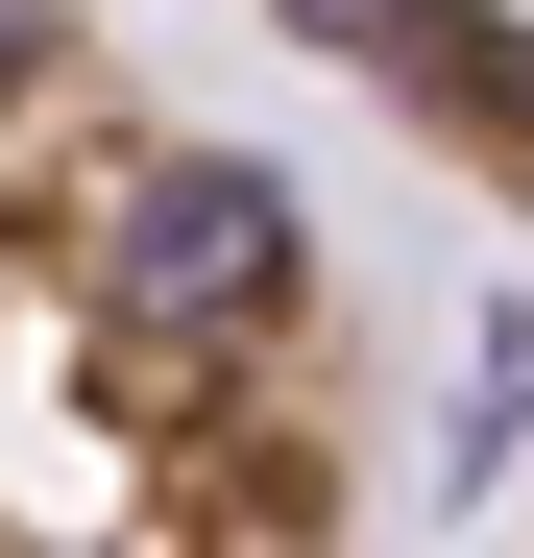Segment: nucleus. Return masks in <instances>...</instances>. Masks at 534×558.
<instances>
[{"label": "nucleus", "mask_w": 534, "mask_h": 558, "mask_svg": "<svg viewBox=\"0 0 534 558\" xmlns=\"http://www.w3.org/2000/svg\"><path fill=\"white\" fill-rule=\"evenodd\" d=\"M0 558H365L340 267L98 0H25L0 73Z\"/></svg>", "instance_id": "1"}, {"label": "nucleus", "mask_w": 534, "mask_h": 558, "mask_svg": "<svg viewBox=\"0 0 534 558\" xmlns=\"http://www.w3.org/2000/svg\"><path fill=\"white\" fill-rule=\"evenodd\" d=\"M292 73H340L413 170H462L486 219H534V0H243Z\"/></svg>", "instance_id": "2"}]
</instances>
